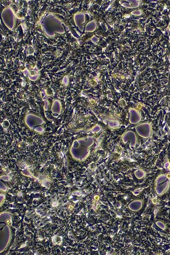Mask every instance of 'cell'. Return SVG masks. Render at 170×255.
<instances>
[{"label":"cell","mask_w":170,"mask_h":255,"mask_svg":"<svg viewBox=\"0 0 170 255\" xmlns=\"http://www.w3.org/2000/svg\"><path fill=\"white\" fill-rule=\"evenodd\" d=\"M142 203L140 200H135L129 205V209L134 211H139L142 207Z\"/></svg>","instance_id":"obj_1"}]
</instances>
